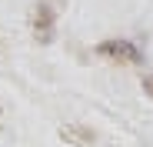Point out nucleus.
Instances as JSON below:
<instances>
[{
    "label": "nucleus",
    "instance_id": "1",
    "mask_svg": "<svg viewBox=\"0 0 153 147\" xmlns=\"http://www.w3.org/2000/svg\"><path fill=\"white\" fill-rule=\"evenodd\" d=\"M100 57H110L117 64H140V50L130 44V40H103L97 47Z\"/></svg>",
    "mask_w": 153,
    "mask_h": 147
},
{
    "label": "nucleus",
    "instance_id": "2",
    "mask_svg": "<svg viewBox=\"0 0 153 147\" xmlns=\"http://www.w3.org/2000/svg\"><path fill=\"white\" fill-rule=\"evenodd\" d=\"M143 90H146V94L153 97V74H150V77H146V80H143Z\"/></svg>",
    "mask_w": 153,
    "mask_h": 147
}]
</instances>
